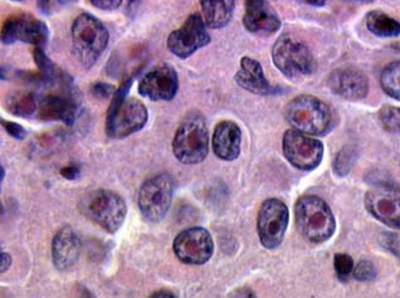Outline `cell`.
<instances>
[{
  "label": "cell",
  "instance_id": "cell-1",
  "mask_svg": "<svg viewBox=\"0 0 400 298\" xmlns=\"http://www.w3.org/2000/svg\"><path fill=\"white\" fill-rule=\"evenodd\" d=\"M131 83L132 78L122 82L111 98L106 117V132L111 139H124L147 125L149 114L145 105L137 98L127 96Z\"/></svg>",
  "mask_w": 400,
  "mask_h": 298
},
{
  "label": "cell",
  "instance_id": "cell-2",
  "mask_svg": "<svg viewBox=\"0 0 400 298\" xmlns=\"http://www.w3.org/2000/svg\"><path fill=\"white\" fill-rule=\"evenodd\" d=\"M295 215L300 233L312 243H324L335 233V217L319 196H301L295 206Z\"/></svg>",
  "mask_w": 400,
  "mask_h": 298
},
{
  "label": "cell",
  "instance_id": "cell-3",
  "mask_svg": "<svg viewBox=\"0 0 400 298\" xmlns=\"http://www.w3.org/2000/svg\"><path fill=\"white\" fill-rule=\"evenodd\" d=\"M72 47L77 60L91 68L102 55L110 41V34L102 22L88 13H82L72 24Z\"/></svg>",
  "mask_w": 400,
  "mask_h": 298
},
{
  "label": "cell",
  "instance_id": "cell-4",
  "mask_svg": "<svg viewBox=\"0 0 400 298\" xmlns=\"http://www.w3.org/2000/svg\"><path fill=\"white\" fill-rule=\"evenodd\" d=\"M82 215L98 224L107 233H116L126 218L124 199L110 190L98 189L82 196L78 204Z\"/></svg>",
  "mask_w": 400,
  "mask_h": 298
},
{
  "label": "cell",
  "instance_id": "cell-5",
  "mask_svg": "<svg viewBox=\"0 0 400 298\" xmlns=\"http://www.w3.org/2000/svg\"><path fill=\"white\" fill-rule=\"evenodd\" d=\"M285 116L293 130L305 135H324L331 125V110L324 101L311 95H301L287 103Z\"/></svg>",
  "mask_w": 400,
  "mask_h": 298
},
{
  "label": "cell",
  "instance_id": "cell-6",
  "mask_svg": "<svg viewBox=\"0 0 400 298\" xmlns=\"http://www.w3.org/2000/svg\"><path fill=\"white\" fill-rule=\"evenodd\" d=\"M173 151L180 163L195 165L206 160L209 152V134L199 114L183 119L174 135Z\"/></svg>",
  "mask_w": 400,
  "mask_h": 298
},
{
  "label": "cell",
  "instance_id": "cell-7",
  "mask_svg": "<svg viewBox=\"0 0 400 298\" xmlns=\"http://www.w3.org/2000/svg\"><path fill=\"white\" fill-rule=\"evenodd\" d=\"M272 60L277 68L291 80L311 76L316 60L307 46L291 34H282L272 48Z\"/></svg>",
  "mask_w": 400,
  "mask_h": 298
},
{
  "label": "cell",
  "instance_id": "cell-8",
  "mask_svg": "<svg viewBox=\"0 0 400 298\" xmlns=\"http://www.w3.org/2000/svg\"><path fill=\"white\" fill-rule=\"evenodd\" d=\"M175 181L169 174H159L147 179L139 193V209L147 220L157 223L168 214L173 201Z\"/></svg>",
  "mask_w": 400,
  "mask_h": 298
},
{
  "label": "cell",
  "instance_id": "cell-9",
  "mask_svg": "<svg viewBox=\"0 0 400 298\" xmlns=\"http://www.w3.org/2000/svg\"><path fill=\"white\" fill-rule=\"evenodd\" d=\"M282 147L287 161L303 171L317 168L324 157L322 142L293 129L285 132Z\"/></svg>",
  "mask_w": 400,
  "mask_h": 298
},
{
  "label": "cell",
  "instance_id": "cell-10",
  "mask_svg": "<svg viewBox=\"0 0 400 298\" xmlns=\"http://www.w3.org/2000/svg\"><path fill=\"white\" fill-rule=\"evenodd\" d=\"M288 208L283 201L270 198L263 201L257 218V230L260 243L267 250L280 247L288 225Z\"/></svg>",
  "mask_w": 400,
  "mask_h": 298
},
{
  "label": "cell",
  "instance_id": "cell-11",
  "mask_svg": "<svg viewBox=\"0 0 400 298\" xmlns=\"http://www.w3.org/2000/svg\"><path fill=\"white\" fill-rule=\"evenodd\" d=\"M48 38L47 24L27 13L11 14L1 28V42L4 44L24 42L36 48H43L48 43Z\"/></svg>",
  "mask_w": 400,
  "mask_h": 298
},
{
  "label": "cell",
  "instance_id": "cell-12",
  "mask_svg": "<svg viewBox=\"0 0 400 298\" xmlns=\"http://www.w3.org/2000/svg\"><path fill=\"white\" fill-rule=\"evenodd\" d=\"M57 90L43 95L38 100V119L43 121H60L72 126L76 119L78 101L72 88V81L54 85Z\"/></svg>",
  "mask_w": 400,
  "mask_h": 298
},
{
  "label": "cell",
  "instance_id": "cell-13",
  "mask_svg": "<svg viewBox=\"0 0 400 298\" xmlns=\"http://www.w3.org/2000/svg\"><path fill=\"white\" fill-rule=\"evenodd\" d=\"M211 43V36L206 31L203 16L194 13L188 16L181 27L170 33L168 48L173 55L181 60L194 55L198 49Z\"/></svg>",
  "mask_w": 400,
  "mask_h": 298
},
{
  "label": "cell",
  "instance_id": "cell-14",
  "mask_svg": "<svg viewBox=\"0 0 400 298\" xmlns=\"http://www.w3.org/2000/svg\"><path fill=\"white\" fill-rule=\"evenodd\" d=\"M173 248L177 257L185 265L200 266L211 260L214 252V243L206 229L191 227L177 235Z\"/></svg>",
  "mask_w": 400,
  "mask_h": 298
},
{
  "label": "cell",
  "instance_id": "cell-15",
  "mask_svg": "<svg viewBox=\"0 0 400 298\" xmlns=\"http://www.w3.org/2000/svg\"><path fill=\"white\" fill-rule=\"evenodd\" d=\"M368 212L379 222L400 229V189L394 185H374L365 196Z\"/></svg>",
  "mask_w": 400,
  "mask_h": 298
},
{
  "label": "cell",
  "instance_id": "cell-16",
  "mask_svg": "<svg viewBox=\"0 0 400 298\" xmlns=\"http://www.w3.org/2000/svg\"><path fill=\"white\" fill-rule=\"evenodd\" d=\"M178 90V73L170 65L154 67L139 82V93L152 101H172Z\"/></svg>",
  "mask_w": 400,
  "mask_h": 298
},
{
  "label": "cell",
  "instance_id": "cell-17",
  "mask_svg": "<svg viewBox=\"0 0 400 298\" xmlns=\"http://www.w3.org/2000/svg\"><path fill=\"white\" fill-rule=\"evenodd\" d=\"M327 86L332 92L349 101H359L369 93V80L355 67H340L327 77Z\"/></svg>",
  "mask_w": 400,
  "mask_h": 298
},
{
  "label": "cell",
  "instance_id": "cell-18",
  "mask_svg": "<svg viewBox=\"0 0 400 298\" xmlns=\"http://www.w3.org/2000/svg\"><path fill=\"white\" fill-rule=\"evenodd\" d=\"M243 24L252 34L270 36L280 31L281 19L268 1L248 0L246 1Z\"/></svg>",
  "mask_w": 400,
  "mask_h": 298
},
{
  "label": "cell",
  "instance_id": "cell-19",
  "mask_svg": "<svg viewBox=\"0 0 400 298\" xmlns=\"http://www.w3.org/2000/svg\"><path fill=\"white\" fill-rule=\"evenodd\" d=\"M242 131L236 122L226 119L219 122L211 137V147L216 156L226 161H233L241 154Z\"/></svg>",
  "mask_w": 400,
  "mask_h": 298
},
{
  "label": "cell",
  "instance_id": "cell-20",
  "mask_svg": "<svg viewBox=\"0 0 400 298\" xmlns=\"http://www.w3.org/2000/svg\"><path fill=\"white\" fill-rule=\"evenodd\" d=\"M81 253V240L70 227H63L54 235L52 242V258L54 266L65 271L75 266Z\"/></svg>",
  "mask_w": 400,
  "mask_h": 298
},
{
  "label": "cell",
  "instance_id": "cell-21",
  "mask_svg": "<svg viewBox=\"0 0 400 298\" xmlns=\"http://www.w3.org/2000/svg\"><path fill=\"white\" fill-rule=\"evenodd\" d=\"M234 78L239 86L249 92L263 96L275 92L273 87L270 86V82L265 78L262 65L258 60L247 55L241 60V68Z\"/></svg>",
  "mask_w": 400,
  "mask_h": 298
},
{
  "label": "cell",
  "instance_id": "cell-22",
  "mask_svg": "<svg viewBox=\"0 0 400 298\" xmlns=\"http://www.w3.org/2000/svg\"><path fill=\"white\" fill-rule=\"evenodd\" d=\"M200 6L206 27L219 29L231 22L236 3L232 0H203Z\"/></svg>",
  "mask_w": 400,
  "mask_h": 298
},
{
  "label": "cell",
  "instance_id": "cell-23",
  "mask_svg": "<svg viewBox=\"0 0 400 298\" xmlns=\"http://www.w3.org/2000/svg\"><path fill=\"white\" fill-rule=\"evenodd\" d=\"M365 23L369 31L380 38H393L400 36V23L384 11H369Z\"/></svg>",
  "mask_w": 400,
  "mask_h": 298
},
{
  "label": "cell",
  "instance_id": "cell-24",
  "mask_svg": "<svg viewBox=\"0 0 400 298\" xmlns=\"http://www.w3.org/2000/svg\"><path fill=\"white\" fill-rule=\"evenodd\" d=\"M6 106L11 115L27 119L38 111V100L34 93L18 91L6 97Z\"/></svg>",
  "mask_w": 400,
  "mask_h": 298
},
{
  "label": "cell",
  "instance_id": "cell-25",
  "mask_svg": "<svg viewBox=\"0 0 400 298\" xmlns=\"http://www.w3.org/2000/svg\"><path fill=\"white\" fill-rule=\"evenodd\" d=\"M380 85L388 96L400 101V60L385 67L380 76Z\"/></svg>",
  "mask_w": 400,
  "mask_h": 298
},
{
  "label": "cell",
  "instance_id": "cell-26",
  "mask_svg": "<svg viewBox=\"0 0 400 298\" xmlns=\"http://www.w3.org/2000/svg\"><path fill=\"white\" fill-rule=\"evenodd\" d=\"M379 121L384 130L391 134H400V107L385 105L379 111Z\"/></svg>",
  "mask_w": 400,
  "mask_h": 298
},
{
  "label": "cell",
  "instance_id": "cell-27",
  "mask_svg": "<svg viewBox=\"0 0 400 298\" xmlns=\"http://www.w3.org/2000/svg\"><path fill=\"white\" fill-rule=\"evenodd\" d=\"M357 159V154L352 147H345L335 157L334 171L339 176H345L352 170V164Z\"/></svg>",
  "mask_w": 400,
  "mask_h": 298
},
{
  "label": "cell",
  "instance_id": "cell-28",
  "mask_svg": "<svg viewBox=\"0 0 400 298\" xmlns=\"http://www.w3.org/2000/svg\"><path fill=\"white\" fill-rule=\"evenodd\" d=\"M334 267H335L336 275L341 281H347V277L354 271V260L352 257L345 253H339L334 258Z\"/></svg>",
  "mask_w": 400,
  "mask_h": 298
},
{
  "label": "cell",
  "instance_id": "cell-29",
  "mask_svg": "<svg viewBox=\"0 0 400 298\" xmlns=\"http://www.w3.org/2000/svg\"><path fill=\"white\" fill-rule=\"evenodd\" d=\"M354 278L360 282L373 281L377 277V268L370 260H360L357 266L354 268Z\"/></svg>",
  "mask_w": 400,
  "mask_h": 298
},
{
  "label": "cell",
  "instance_id": "cell-30",
  "mask_svg": "<svg viewBox=\"0 0 400 298\" xmlns=\"http://www.w3.org/2000/svg\"><path fill=\"white\" fill-rule=\"evenodd\" d=\"M116 88L110 83L106 82H98L91 87V93L93 97L101 98V100H106V98H112L116 93Z\"/></svg>",
  "mask_w": 400,
  "mask_h": 298
},
{
  "label": "cell",
  "instance_id": "cell-31",
  "mask_svg": "<svg viewBox=\"0 0 400 298\" xmlns=\"http://www.w3.org/2000/svg\"><path fill=\"white\" fill-rule=\"evenodd\" d=\"M1 125L4 127V130L14 137L16 140H23L27 136V130L23 127L22 125L13 122V121H6V119H1Z\"/></svg>",
  "mask_w": 400,
  "mask_h": 298
},
{
  "label": "cell",
  "instance_id": "cell-32",
  "mask_svg": "<svg viewBox=\"0 0 400 298\" xmlns=\"http://www.w3.org/2000/svg\"><path fill=\"white\" fill-rule=\"evenodd\" d=\"M90 3L102 11H115L122 4L121 0H93Z\"/></svg>",
  "mask_w": 400,
  "mask_h": 298
},
{
  "label": "cell",
  "instance_id": "cell-33",
  "mask_svg": "<svg viewBox=\"0 0 400 298\" xmlns=\"http://www.w3.org/2000/svg\"><path fill=\"white\" fill-rule=\"evenodd\" d=\"M80 173H81V170L77 165H68L60 170V175L67 180L77 179Z\"/></svg>",
  "mask_w": 400,
  "mask_h": 298
},
{
  "label": "cell",
  "instance_id": "cell-34",
  "mask_svg": "<svg viewBox=\"0 0 400 298\" xmlns=\"http://www.w3.org/2000/svg\"><path fill=\"white\" fill-rule=\"evenodd\" d=\"M229 298H257L256 297V294H254L253 291L252 289H249V288L243 287V288H238V289H236L234 292L231 294V297Z\"/></svg>",
  "mask_w": 400,
  "mask_h": 298
},
{
  "label": "cell",
  "instance_id": "cell-35",
  "mask_svg": "<svg viewBox=\"0 0 400 298\" xmlns=\"http://www.w3.org/2000/svg\"><path fill=\"white\" fill-rule=\"evenodd\" d=\"M11 255H8V253H1L0 255V268H1V273H4V272L8 271V268L11 267Z\"/></svg>",
  "mask_w": 400,
  "mask_h": 298
},
{
  "label": "cell",
  "instance_id": "cell-36",
  "mask_svg": "<svg viewBox=\"0 0 400 298\" xmlns=\"http://www.w3.org/2000/svg\"><path fill=\"white\" fill-rule=\"evenodd\" d=\"M149 298H177V296H175L174 293L165 291V289H162V291L152 293V296Z\"/></svg>",
  "mask_w": 400,
  "mask_h": 298
},
{
  "label": "cell",
  "instance_id": "cell-37",
  "mask_svg": "<svg viewBox=\"0 0 400 298\" xmlns=\"http://www.w3.org/2000/svg\"><path fill=\"white\" fill-rule=\"evenodd\" d=\"M80 298H95L93 296V293L88 292L86 288L82 287V293L80 294Z\"/></svg>",
  "mask_w": 400,
  "mask_h": 298
},
{
  "label": "cell",
  "instance_id": "cell-38",
  "mask_svg": "<svg viewBox=\"0 0 400 298\" xmlns=\"http://www.w3.org/2000/svg\"><path fill=\"white\" fill-rule=\"evenodd\" d=\"M305 4H307V6H325V1H305Z\"/></svg>",
  "mask_w": 400,
  "mask_h": 298
},
{
  "label": "cell",
  "instance_id": "cell-39",
  "mask_svg": "<svg viewBox=\"0 0 400 298\" xmlns=\"http://www.w3.org/2000/svg\"><path fill=\"white\" fill-rule=\"evenodd\" d=\"M0 170H1V181H3V180H4V176H6V171H4V168H3V166L0 168Z\"/></svg>",
  "mask_w": 400,
  "mask_h": 298
}]
</instances>
